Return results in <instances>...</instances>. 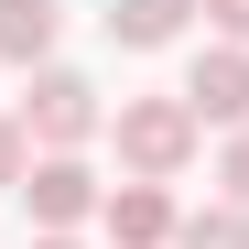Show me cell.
Returning <instances> with one entry per match:
<instances>
[{
    "label": "cell",
    "instance_id": "cell-1",
    "mask_svg": "<svg viewBox=\"0 0 249 249\" xmlns=\"http://www.w3.org/2000/svg\"><path fill=\"white\" fill-rule=\"evenodd\" d=\"M22 141H33V162H44V152H76V141H98L108 130V108H98V87H87V76H76V65H44V76H33V87H22Z\"/></svg>",
    "mask_w": 249,
    "mask_h": 249
},
{
    "label": "cell",
    "instance_id": "cell-12",
    "mask_svg": "<svg viewBox=\"0 0 249 249\" xmlns=\"http://www.w3.org/2000/svg\"><path fill=\"white\" fill-rule=\"evenodd\" d=\"M33 249H76V238H33Z\"/></svg>",
    "mask_w": 249,
    "mask_h": 249
},
{
    "label": "cell",
    "instance_id": "cell-7",
    "mask_svg": "<svg viewBox=\"0 0 249 249\" xmlns=\"http://www.w3.org/2000/svg\"><path fill=\"white\" fill-rule=\"evenodd\" d=\"M54 33H65V11H54V0H0V65L44 76V54H54Z\"/></svg>",
    "mask_w": 249,
    "mask_h": 249
},
{
    "label": "cell",
    "instance_id": "cell-11",
    "mask_svg": "<svg viewBox=\"0 0 249 249\" xmlns=\"http://www.w3.org/2000/svg\"><path fill=\"white\" fill-rule=\"evenodd\" d=\"M228 206H249V130H228Z\"/></svg>",
    "mask_w": 249,
    "mask_h": 249
},
{
    "label": "cell",
    "instance_id": "cell-6",
    "mask_svg": "<svg viewBox=\"0 0 249 249\" xmlns=\"http://www.w3.org/2000/svg\"><path fill=\"white\" fill-rule=\"evenodd\" d=\"M206 11V0H108V44H130V54H162V44H184V22Z\"/></svg>",
    "mask_w": 249,
    "mask_h": 249
},
{
    "label": "cell",
    "instance_id": "cell-10",
    "mask_svg": "<svg viewBox=\"0 0 249 249\" xmlns=\"http://www.w3.org/2000/svg\"><path fill=\"white\" fill-rule=\"evenodd\" d=\"M206 22H217V33H228V44L249 54V0H206Z\"/></svg>",
    "mask_w": 249,
    "mask_h": 249
},
{
    "label": "cell",
    "instance_id": "cell-4",
    "mask_svg": "<svg viewBox=\"0 0 249 249\" xmlns=\"http://www.w3.org/2000/svg\"><path fill=\"white\" fill-rule=\"evenodd\" d=\"M22 195H33V228H44V238H65L76 217H98V174H87V162H76V152H44V162H33V174H22Z\"/></svg>",
    "mask_w": 249,
    "mask_h": 249
},
{
    "label": "cell",
    "instance_id": "cell-9",
    "mask_svg": "<svg viewBox=\"0 0 249 249\" xmlns=\"http://www.w3.org/2000/svg\"><path fill=\"white\" fill-rule=\"evenodd\" d=\"M22 174H33V141H22V119H0V195H22Z\"/></svg>",
    "mask_w": 249,
    "mask_h": 249
},
{
    "label": "cell",
    "instance_id": "cell-3",
    "mask_svg": "<svg viewBox=\"0 0 249 249\" xmlns=\"http://www.w3.org/2000/svg\"><path fill=\"white\" fill-rule=\"evenodd\" d=\"M174 98L195 108V130H206V119H217V130H249V54H238V44H206Z\"/></svg>",
    "mask_w": 249,
    "mask_h": 249
},
{
    "label": "cell",
    "instance_id": "cell-2",
    "mask_svg": "<svg viewBox=\"0 0 249 249\" xmlns=\"http://www.w3.org/2000/svg\"><path fill=\"white\" fill-rule=\"evenodd\" d=\"M119 162H130L141 184H162V174H184L195 162V108L184 98H119Z\"/></svg>",
    "mask_w": 249,
    "mask_h": 249
},
{
    "label": "cell",
    "instance_id": "cell-8",
    "mask_svg": "<svg viewBox=\"0 0 249 249\" xmlns=\"http://www.w3.org/2000/svg\"><path fill=\"white\" fill-rule=\"evenodd\" d=\"M174 249H249V206H195L174 228Z\"/></svg>",
    "mask_w": 249,
    "mask_h": 249
},
{
    "label": "cell",
    "instance_id": "cell-5",
    "mask_svg": "<svg viewBox=\"0 0 249 249\" xmlns=\"http://www.w3.org/2000/svg\"><path fill=\"white\" fill-rule=\"evenodd\" d=\"M98 217H108V238H119V249H162V238L184 228L162 184H108V206H98Z\"/></svg>",
    "mask_w": 249,
    "mask_h": 249
}]
</instances>
